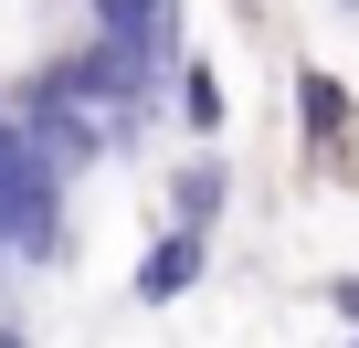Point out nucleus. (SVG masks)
I'll use <instances>...</instances> for the list:
<instances>
[{"label":"nucleus","mask_w":359,"mask_h":348,"mask_svg":"<svg viewBox=\"0 0 359 348\" xmlns=\"http://www.w3.org/2000/svg\"><path fill=\"white\" fill-rule=\"evenodd\" d=\"M85 43V0H0V106H22Z\"/></svg>","instance_id":"f257e3e1"},{"label":"nucleus","mask_w":359,"mask_h":348,"mask_svg":"<svg viewBox=\"0 0 359 348\" xmlns=\"http://www.w3.org/2000/svg\"><path fill=\"white\" fill-rule=\"evenodd\" d=\"M201 274H212V232H180V222H169V232H158V243L137 253L127 295H137V306H180V295H191Z\"/></svg>","instance_id":"f03ea898"},{"label":"nucleus","mask_w":359,"mask_h":348,"mask_svg":"<svg viewBox=\"0 0 359 348\" xmlns=\"http://www.w3.org/2000/svg\"><path fill=\"white\" fill-rule=\"evenodd\" d=\"M222 211H233V158H222V148L180 158V180H169V222H180V232H212Z\"/></svg>","instance_id":"7ed1b4c3"},{"label":"nucleus","mask_w":359,"mask_h":348,"mask_svg":"<svg viewBox=\"0 0 359 348\" xmlns=\"http://www.w3.org/2000/svg\"><path fill=\"white\" fill-rule=\"evenodd\" d=\"M296 137H306V148H348V85H338L327 64L296 74Z\"/></svg>","instance_id":"20e7f679"},{"label":"nucleus","mask_w":359,"mask_h":348,"mask_svg":"<svg viewBox=\"0 0 359 348\" xmlns=\"http://www.w3.org/2000/svg\"><path fill=\"white\" fill-rule=\"evenodd\" d=\"M169 74H180V127H191V137L212 148V137H222V116H233V106H222V74H212L201 53H180Z\"/></svg>","instance_id":"39448f33"},{"label":"nucleus","mask_w":359,"mask_h":348,"mask_svg":"<svg viewBox=\"0 0 359 348\" xmlns=\"http://www.w3.org/2000/svg\"><path fill=\"white\" fill-rule=\"evenodd\" d=\"M327 306H338V316L359 327V274H338V285H327Z\"/></svg>","instance_id":"423d86ee"},{"label":"nucleus","mask_w":359,"mask_h":348,"mask_svg":"<svg viewBox=\"0 0 359 348\" xmlns=\"http://www.w3.org/2000/svg\"><path fill=\"white\" fill-rule=\"evenodd\" d=\"M348 348H359V327H348Z\"/></svg>","instance_id":"0eeeda50"}]
</instances>
